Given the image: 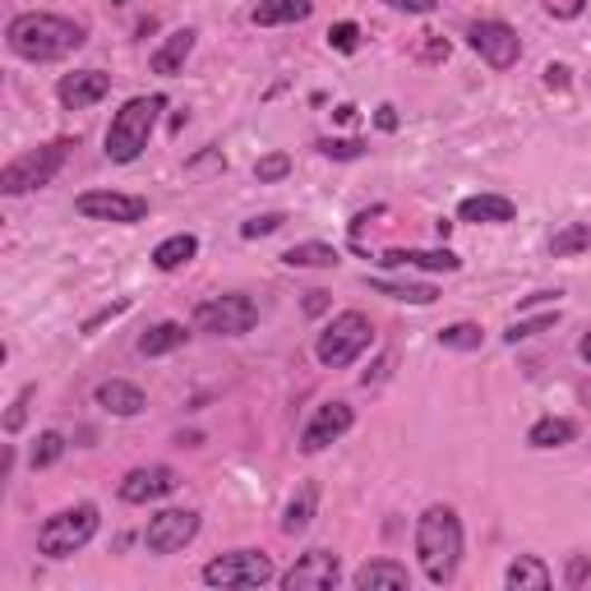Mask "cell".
Returning a JSON list of instances; mask_svg holds the SVG:
<instances>
[{"instance_id": "6da1fadb", "label": "cell", "mask_w": 591, "mask_h": 591, "mask_svg": "<svg viewBox=\"0 0 591 591\" xmlns=\"http://www.w3.org/2000/svg\"><path fill=\"white\" fill-rule=\"evenodd\" d=\"M6 42L19 60H33V66H47V60H66L88 42V28L79 19L66 14H47V10H28L14 14L6 28Z\"/></svg>"}, {"instance_id": "7a4b0ae2", "label": "cell", "mask_w": 591, "mask_h": 591, "mask_svg": "<svg viewBox=\"0 0 591 591\" xmlns=\"http://www.w3.org/2000/svg\"><path fill=\"white\" fill-rule=\"evenodd\" d=\"M416 559L434 587H449L462 564V518L449 504H430L416 518Z\"/></svg>"}, {"instance_id": "3957f363", "label": "cell", "mask_w": 591, "mask_h": 591, "mask_svg": "<svg viewBox=\"0 0 591 591\" xmlns=\"http://www.w3.org/2000/svg\"><path fill=\"white\" fill-rule=\"evenodd\" d=\"M167 111V98L162 92H139L111 116L107 126V158L111 162H135L139 152L148 148L152 130H158V116Z\"/></svg>"}, {"instance_id": "277c9868", "label": "cell", "mask_w": 591, "mask_h": 591, "mask_svg": "<svg viewBox=\"0 0 591 591\" xmlns=\"http://www.w3.org/2000/svg\"><path fill=\"white\" fill-rule=\"evenodd\" d=\"M70 148H75L70 139H51V144H42V148L19 152V158L6 162V171H0V195H6V199H19V195H33V190H42V185H51L56 171L66 167Z\"/></svg>"}, {"instance_id": "5b68a950", "label": "cell", "mask_w": 591, "mask_h": 591, "mask_svg": "<svg viewBox=\"0 0 591 591\" xmlns=\"http://www.w3.org/2000/svg\"><path fill=\"white\" fill-rule=\"evenodd\" d=\"M98 522H102V513H98V504H88V500L51 513L38 526V554H47V559H70V554H79L92 536H98Z\"/></svg>"}, {"instance_id": "8992f818", "label": "cell", "mask_w": 591, "mask_h": 591, "mask_svg": "<svg viewBox=\"0 0 591 591\" xmlns=\"http://www.w3.org/2000/svg\"><path fill=\"white\" fill-rule=\"evenodd\" d=\"M370 342H375V324H370L361 309H342L315 337V356L324 370H347L352 361H361L370 352Z\"/></svg>"}, {"instance_id": "52a82bcc", "label": "cell", "mask_w": 591, "mask_h": 591, "mask_svg": "<svg viewBox=\"0 0 591 591\" xmlns=\"http://www.w3.org/2000/svg\"><path fill=\"white\" fill-rule=\"evenodd\" d=\"M195 333H208V337H245L255 324H259V305L240 292H227V296H208L195 305Z\"/></svg>"}, {"instance_id": "ba28073f", "label": "cell", "mask_w": 591, "mask_h": 591, "mask_svg": "<svg viewBox=\"0 0 591 591\" xmlns=\"http://www.w3.org/2000/svg\"><path fill=\"white\" fill-rule=\"evenodd\" d=\"M277 569L264 550H232V554H217L199 569L204 587H264L273 582Z\"/></svg>"}, {"instance_id": "9c48e42d", "label": "cell", "mask_w": 591, "mask_h": 591, "mask_svg": "<svg viewBox=\"0 0 591 591\" xmlns=\"http://www.w3.org/2000/svg\"><path fill=\"white\" fill-rule=\"evenodd\" d=\"M466 42H472V51L485 60L490 70H513L522 60V38H518V28H509L504 19H476L472 28H466Z\"/></svg>"}, {"instance_id": "30bf717a", "label": "cell", "mask_w": 591, "mask_h": 591, "mask_svg": "<svg viewBox=\"0 0 591 591\" xmlns=\"http://www.w3.org/2000/svg\"><path fill=\"white\" fill-rule=\"evenodd\" d=\"M75 213L88 223H116V227H135L148 217V199L144 195H120V190H83L75 199Z\"/></svg>"}, {"instance_id": "8fae6325", "label": "cell", "mask_w": 591, "mask_h": 591, "mask_svg": "<svg viewBox=\"0 0 591 591\" xmlns=\"http://www.w3.org/2000/svg\"><path fill=\"white\" fill-rule=\"evenodd\" d=\"M199 536V513L195 509H162L144 526V550L148 554H180Z\"/></svg>"}, {"instance_id": "7c38bea8", "label": "cell", "mask_w": 591, "mask_h": 591, "mask_svg": "<svg viewBox=\"0 0 591 591\" xmlns=\"http://www.w3.org/2000/svg\"><path fill=\"white\" fill-rule=\"evenodd\" d=\"M352 425H356L352 402H342V397H337V402H319L315 416H309L305 430H301V453H324V449L337 444Z\"/></svg>"}, {"instance_id": "4fadbf2b", "label": "cell", "mask_w": 591, "mask_h": 591, "mask_svg": "<svg viewBox=\"0 0 591 591\" xmlns=\"http://www.w3.org/2000/svg\"><path fill=\"white\" fill-rule=\"evenodd\" d=\"M342 582V564L333 550H305L296 564L283 573V587L287 591H328Z\"/></svg>"}, {"instance_id": "5bb4252c", "label": "cell", "mask_w": 591, "mask_h": 591, "mask_svg": "<svg viewBox=\"0 0 591 591\" xmlns=\"http://www.w3.org/2000/svg\"><path fill=\"white\" fill-rule=\"evenodd\" d=\"M176 485H180V476L171 472V466L148 462V466H135V472H126V481L116 485V494H120V504H152V500H167Z\"/></svg>"}, {"instance_id": "9a60e30c", "label": "cell", "mask_w": 591, "mask_h": 591, "mask_svg": "<svg viewBox=\"0 0 591 591\" xmlns=\"http://www.w3.org/2000/svg\"><path fill=\"white\" fill-rule=\"evenodd\" d=\"M107 92H111V75H102V70H75V75H66V79L56 83V98H60V107H66V111L98 107Z\"/></svg>"}, {"instance_id": "2e32d148", "label": "cell", "mask_w": 591, "mask_h": 591, "mask_svg": "<svg viewBox=\"0 0 591 591\" xmlns=\"http://www.w3.org/2000/svg\"><path fill=\"white\" fill-rule=\"evenodd\" d=\"M518 217V204L509 195H472V199H462L457 204V223H485V227H504Z\"/></svg>"}, {"instance_id": "e0dca14e", "label": "cell", "mask_w": 591, "mask_h": 591, "mask_svg": "<svg viewBox=\"0 0 591 591\" xmlns=\"http://www.w3.org/2000/svg\"><path fill=\"white\" fill-rule=\"evenodd\" d=\"M380 268H430V273H457L462 259L449 250V245H440V250H384L375 259Z\"/></svg>"}, {"instance_id": "ac0fdd59", "label": "cell", "mask_w": 591, "mask_h": 591, "mask_svg": "<svg viewBox=\"0 0 591 591\" xmlns=\"http://www.w3.org/2000/svg\"><path fill=\"white\" fill-rule=\"evenodd\" d=\"M92 402L107 412V416H139L144 407H148V397H144V388L139 384H126V380H107V384H98L92 388Z\"/></svg>"}, {"instance_id": "d6986e66", "label": "cell", "mask_w": 591, "mask_h": 591, "mask_svg": "<svg viewBox=\"0 0 591 591\" xmlns=\"http://www.w3.org/2000/svg\"><path fill=\"white\" fill-rule=\"evenodd\" d=\"M352 587L356 591H380V587L402 591V587H412V573H407V564H397V559H370V564H361L352 573Z\"/></svg>"}, {"instance_id": "ffe728a7", "label": "cell", "mask_w": 591, "mask_h": 591, "mask_svg": "<svg viewBox=\"0 0 591 591\" xmlns=\"http://www.w3.org/2000/svg\"><path fill=\"white\" fill-rule=\"evenodd\" d=\"M195 42H199V33H195V28H176V33L158 47V51H152V60H148V66H152V75H180L185 70V60H190V51H195Z\"/></svg>"}, {"instance_id": "44dd1931", "label": "cell", "mask_w": 591, "mask_h": 591, "mask_svg": "<svg viewBox=\"0 0 591 591\" xmlns=\"http://www.w3.org/2000/svg\"><path fill=\"white\" fill-rule=\"evenodd\" d=\"M309 14H315L309 0H259L250 10V23L255 28H283V23H305Z\"/></svg>"}, {"instance_id": "7402d4cb", "label": "cell", "mask_w": 591, "mask_h": 591, "mask_svg": "<svg viewBox=\"0 0 591 591\" xmlns=\"http://www.w3.org/2000/svg\"><path fill=\"white\" fill-rule=\"evenodd\" d=\"M185 342H190V328L185 324H176V319H162V324H152V328H144V337H139V356H171V352H180Z\"/></svg>"}, {"instance_id": "603a6c76", "label": "cell", "mask_w": 591, "mask_h": 591, "mask_svg": "<svg viewBox=\"0 0 591 591\" xmlns=\"http://www.w3.org/2000/svg\"><path fill=\"white\" fill-rule=\"evenodd\" d=\"M315 513H319V485L315 481H305L292 500H287V509H283V536H301L309 522H315Z\"/></svg>"}, {"instance_id": "cb8c5ba5", "label": "cell", "mask_w": 591, "mask_h": 591, "mask_svg": "<svg viewBox=\"0 0 591 591\" xmlns=\"http://www.w3.org/2000/svg\"><path fill=\"white\" fill-rule=\"evenodd\" d=\"M554 582V573L545 569V559L541 554H518L509 573H504V587L509 591H545Z\"/></svg>"}, {"instance_id": "d4e9b609", "label": "cell", "mask_w": 591, "mask_h": 591, "mask_svg": "<svg viewBox=\"0 0 591 591\" xmlns=\"http://www.w3.org/2000/svg\"><path fill=\"white\" fill-rule=\"evenodd\" d=\"M199 255V236L195 232H176V236H167L158 250H152V268H162V273H176V268H185Z\"/></svg>"}, {"instance_id": "484cf974", "label": "cell", "mask_w": 591, "mask_h": 591, "mask_svg": "<svg viewBox=\"0 0 591 591\" xmlns=\"http://www.w3.org/2000/svg\"><path fill=\"white\" fill-rule=\"evenodd\" d=\"M283 264L287 268H337L342 255H337V245H328V240H301L283 255Z\"/></svg>"}, {"instance_id": "4316f807", "label": "cell", "mask_w": 591, "mask_h": 591, "mask_svg": "<svg viewBox=\"0 0 591 591\" xmlns=\"http://www.w3.org/2000/svg\"><path fill=\"white\" fill-rule=\"evenodd\" d=\"M573 440H578V425L564 421V416H545V421H536L532 430H526V444L532 449H564Z\"/></svg>"}, {"instance_id": "83f0119b", "label": "cell", "mask_w": 591, "mask_h": 591, "mask_svg": "<svg viewBox=\"0 0 591 591\" xmlns=\"http://www.w3.org/2000/svg\"><path fill=\"white\" fill-rule=\"evenodd\" d=\"M370 292H380L388 301H407V305H434L440 292L430 283H388V277H370Z\"/></svg>"}, {"instance_id": "f1b7e54d", "label": "cell", "mask_w": 591, "mask_h": 591, "mask_svg": "<svg viewBox=\"0 0 591 591\" xmlns=\"http://www.w3.org/2000/svg\"><path fill=\"white\" fill-rule=\"evenodd\" d=\"M582 250H591V227L587 223H564V227L550 236V255L554 259H573Z\"/></svg>"}, {"instance_id": "f546056e", "label": "cell", "mask_w": 591, "mask_h": 591, "mask_svg": "<svg viewBox=\"0 0 591 591\" xmlns=\"http://www.w3.org/2000/svg\"><path fill=\"white\" fill-rule=\"evenodd\" d=\"M481 342H485V333H481V324H449V328H440V347H449V352H481Z\"/></svg>"}, {"instance_id": "4dcf8cb0", "label": "cell", "mask_w": 591, "mask_h": 591, "mask_svg": "<svg viewBox=\"0 0 591 591\" xmlns=\"http://www.w3.org/2000/svg\"><path fill=\"white\" fill-rule=\"evenodd\" d=\"M66 434L60 430H42L38 434V444H33V453H28V462H33V472H42V466H51V462H60L66 457Z\"/></svg>"}, {"instance_id": "1f68e13d", "label": "cell", "mask_w": 591, "mask_h": 591, "mask_svg": "<svg viewBox=\"0 0 591 591\" xmlns=\"http://www.w3.org/2000/svg\"><path fill=\"white\" fill-rule=\"evenodd\" d=\"M554 324H559V309H545V315H532V319H513L509 333H504V342H509V347H518V342H526V337L550 333Z\"/></svg>"}, {"instance_id": "d6a6232c", "label": "cell", "mask_w": 591, "mask_h": 591, "mask_svg": "<svg viewBox=\"0 0 591 591\" xmlns=\"http://www.w3.org/2000/svg\"><path fill=\"white\" fill-rule=\"evenodd\" d=\"M315 152H319V158H333V162H356V158L370 152V144L365 139H319Z\"/></svg>"}, {"instance_id": "836d02e7", "label": "cell", "mask_w": 591, "mask_h": 591, "mask_svg": "<svg viewBox=\"0 0 591 591\" xmlns=\"http://www.w3.org/2000/svg\"><path fill=\"white\" fill-rule=\"evenodd\" d=\"M38 397V384H23L19 393H14V402H10V412H6V434H19L23 430V421H28V402Z\"/></svg>"}, {"instance_id": "e575fe53", "label": "cell", "mask_w": 591, "mask_h": 591, "mask_svg": "<svg viewBox=\"0 0 591 591\" xmlns=\"http://www.w3.org/2000/svg\"><path fill=\"white\" fill-rule=\"evenodd\" d=\"M287 171H292V158H287V152H268V158L255 162V180H259V185L287 180Z\"/></svg>"}, {"instance_id": "d590c367", "label": "cell", "mask_w": 591, "mask_h": 591, "mask_svg": "<svg viewBox=\"0 0 591 591\" xmlns=\"http://www.w3.org/2000/svg\"><path fill=\"white\" fill-rule=\"evenodd\" d=\"M328 47H333V51H342V56H352V51L361 47V28H356L352 19L333 23V28H328Z\"/></svg>"}, {"instance_id": "8d00e7d4", "label": "cell", "mask_w": 591, "mask_h": 591, "mask_svg": "<svg viewBox=\"0 0 591 591\" xmlns=\"http://www.w3.org/2000/svg\"><path fill=\"white\" fill-rule=\"evenodd\" d=\"M283 223H287V213H259V217H250V223L240 227V236L245 240H259V236H273Z\"/></svg>"}, {"instance_id": "74e56055", "label": "cell", "mask_w": 591, "mask_h": 591, "mask_svg": "<svg viewBox=\"0 0 591 591\" xmlns=\"http://www.w3.org/2000/svg\"><path fill=\"white\" fill-rule=\"evenodd\" d=\"M126 309H130V301H126V296H120V301H111V305H102V309H98V315H92V319H83V337H92V333H98L102 324L120 319V315H126Z\"/></svg>"}, {"instance_id": "f35d334b", "label": "cell", "mask_w": 591, "mask_h": 591, "mask_svg": "<svg viewBox=\"0 0 591 591\" xmlns=\"http://www.w3.org/2000/svg\"><path fill=\"white\" fill-rule=\"evenodd\" d=\"M564 582H569V587H591V559H587V554H569Z\"/></svg>"}, {"instance_id": "ab89813d", "label": "cell", "mask_w": 591, "mask_h": 591, "mask_svg": "<svg viewBox=\"0 0 591 591\" xmlns=\"http://www.w3.org/2000/svg\"><path fill=\"white\" fill-rule=\"evenodd\" d=\"M541 75H545V88H550V92H569V83H573V70L559 66V60H550Z\"/></svg>"}, {"instance_id": "60d3db41", "label": "cell", "mask_w": 591, "mask_h": 591, "mask_svg": "<svg viewBox=\"0 0 591 591\" xmlns=\"http://www.w3.org/2000/svg\"><path fill=\"white\" fill-rule=\"evenodd\" d=\"M388 10H402V14H434L440 10V0H384Z\"/></svg>"}, {"instance_id": "b9f144b4", "label": "cell", "mask_w": 591, "mask_h": 591, "mask_svg": "<svg viewBox=\"0 0 591 591\" xmlns=\"http://www.w3.org/2000/svg\"><path fill=\"white\" fill-rule=\"evenodd\" d=\"M375 126H380V130H384V135H393V130H397V111H393V107H388V102H384V107H380V111H375Z\"/></svg>"}, {"instance_id": "7bdbcfd3", "label": "cell", "mask_w": 591, "mask_h": 591, "mask_svg": "<svg viewBox=\"0 0 591 591\" xmlns=\"http://www.w3.org/2000/svg\"><path fill=\"white\" fill-rule=\"evenodd\" d=\"M324 305H328V292H309V296H305V315H319Z\"/></svg>"}, {"instance_id": "ee69618b", "label": "cell", "mask_w": 591, "mask_h": 591, "mask_svg": "<svg viewBox=\"0 0 591 591\" xmlns=\"http://www.w3.org/2000/svg\"><path fill=\"white\" fill-rule=\"evenodd\" d=\"M333 116H337V120H342V126H352V120H356V107H352V102H342V107H337V111H333Z\"/></svg>"}, {"instance_id": "f6af8a7d", "label": "cell", "mask_w": 591, "mask_h": 591, "mask_svg": "<svg viewBox=\"0 0 591 591\" xmlns=\"http://www.w3.org/2000/svg\"><path fill=\"white\" fill-rule=\"evenodd\" d=\"M578 356L591 365V333H582V342H578Z\"/></svg>"}, {"instance_id": "bcb514c9", "label": "cell", "mask_w": 591, "mask_h": 591, "mask_svg": "<svg viewBox=\"0 0 591 591\" xmlns=\"http://www.w3.org/2000/svg\"><path fill=\"white\" fill-rule=\"evenodd\" d=\"M111 6H126V0H111Z\"/></svg>"}]
</instances>
